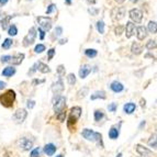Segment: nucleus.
<instances>
[{"label":"nucleus","mask_w":157,"mask_h":157,"mask_svg":"<svg viewBox=\"0 0 157 157\" xmlns=\"http://www.w3.org/2000/svg\"><path fill=\"white\" fill-rule=\"evenodd\" d=\"M85 54H86V56L92 58V57H96L98 52H97V50H95V48H87V50L85 51Z\"/></svg>","instance_id":"obj_27"},{"label":"nucleus","mask_w":157,"mask_h":157,"mask_svg":"<svg viewBox=\"0 0 157 157\" xmlns=\"http://www.w3.org/2000/svg\"><path fill=\"white\" fill-rule=\"evenodd\" d=\"M131 1H132V2H137L138 0H131Z\"/></svg>","instance_id":"obj_59"},{"label":"nucleus","mask_w":157,"mask_h":157,"mask_svg":"<svg viewBox=\"0 0 157 157\" xmlns=\"http://www.w3.org/2000/svg\"><path fill=\"white\" fill-rule=\"evenodd\" d=\"M119 129H116L115 127H111L110 129V131H109V137L111 138V140H116V138L119 137Z\"/></svg>","instance_id":"obj_24"},{"label":"nucleus","mask_w":157,"mask_h":157,"mask_svg":"<svg viewBox=\"0 0 157 157\" xmlns=\"http://www.w3.org/2000/svg\"><path fill=\"white\" fill-rule=\"evenodd\" d=\"M110 88H111L112 91H114V92H121L124 90V86H123L120 81L118 80H115V81H112L111 85H110Z\"/></svg>","instance_id":"obj_17"},{"label":"nucleus","mask_w":157,"mask_h":157,"mask_svg":"<svg viewBox=\"0 0 157 157\" xmlns=\"http://www.w3.org/2000/svg\"><path fill=\"white\" fill-rule=\"evenodd\" d=\"M44 51H45V45H43V44H38L34 48V52L38 54L42 53V52H44Z\"/></svg>","instance_id":"obj_38"},{"label":"nucleus","mask_w":157,"mask_h":157,"mask_svg":"<svg viewBox=\"0 0 157 157\" xmlns=\"http://www.w3.org/2000/svg\"><path fill=\"white\" fill-rule=\"evenodd\" d=\"M148 145H150V147H152V148H156L157 147V144H156V133H154L152 136H150V138L148 140Z\"/></svg>","instance_id":"obj_28"},{"label":"nucleus","mask_w":157,"mask_h":157,"mask_svg":"<svg viewBox=\"0 0 157 157\" xmlns=\"http://www.w3.org/2000/svg\"><path fill=\"white\" fill-rule=\"evenodd\" d=\"M12 43H13V41H12L11 38H6V40H4V42L1 44V47L4 48V50H9V48L11 47Z\"/></svg>","instance_id":"obj_32"},{"label":"nucleus","mask_w":157,"mask_h":157,"mask_svg":"<svg viewBox=\"0 0 157 157\" xmlns=\"http://www.w3.org/2000/svg\"><path fill=\"white\" fill-rule=\"evenodd\" d=\"M8 2V0H0V6H4Z\"/></svg>","instance_id":"obj_51"},{"label":"nucleus","mask_w":157,"mask_h":157,"mask_svg":"<svg viewBox=\"0 0 157 157\" xmlns=\"http://www.w3.org/2000/svg\"><path fill=\"white\" fill-rule=\"evenodd\" d=\"M114 1H115V2H118V4H123L125 0H114Z\"/></svg>","instance_id":"obj_55"},{"label":"nucleus","mask_w":157,"mask_h":157,"mask_svg":"<svg viewBox=\"0 0 157 157\" xmlns=\"http://www.w3.org/2000/svg\"><path fill=\"white\" fill-rule=\"evenodd\" d=\"M81 112H82V110H81L80 107H74V108L70 109L68 122H67V124H68L69 127H72L73 124H75V123L79 120V118L81 116Z\"/></svg>","instance_id":"obj_3"},{"label":"nucleus","mask_w":157,"mask_h":157,"mask_svg":"<svg viewBox=\"0 0 157 157\" xmlns=\"http://www.w3.org/2000/svg\"><path fill=\"white\" fill-rule=\"evenodd\" d=\"M38 22L42 30L50 31L52 29V19L48 18V17H38Z\"/></svg>","instance_id":"obj_8"},{"label":"nucleus","mask_w":157,"mask_h":157,"mask_svg":"<svg viewBox=\"0 0 157 157\" xmlns=\"http://www.w3.org/2000/svg\"><path fill=\"white\" fill-rule=\"evenodd\" d=\"M1 74H2V76H4V77H11L15 74V68L13 66H8V67H6V68L2 70V73Z\"/></svg>","instance_id":"obj_22"},{"label":"nucleus","mask_w":157,"mask_h":157,"mask_svg":"<svg viewBox=\"0 0 157 157\" xmlns=\"http://www.w3.org/2000/svg\"><path fill=\"white\" fill-rule=\"evenodd\" d=\"M131 51H132V53L134 54V55H140V54H142V52H143V46L140 45L138 43L134 42L132 44Z\"/></svg>","instance_id":"obj_21"},{"label":"nucleus","mask_w":157,"mask_h":157,"mask_svg":"<svg viewBox=\"0 0 157 157\" xmlns=\"http://www.w3.org/2000/svg\"><path fill=\"white\" fill-rule=\"evenodd\" d=\"M53 104H54V111H55V113L57 114L58 112L63 111V110L65 109V107H66V98H65V97L57 95V96H56L53 99Z\"/></svg>","instance_id":"obj_4"},{"label":"nucleus","mask_w":157,"mask_h":157,"mask_svg":"<svg viewBox=\"0 0 157 157\" xmlns=\"http://www.w3.org/2000/svg\"><path fill=\"white\" fill-rule=\"evenodd\" d=\"M104 116V113L102 110H96L95 111V113H93V118H95V121H97V122H99V121H101V120L103 119Z\"/></svg>","instance_id":"obj_26"},{"label":"nucleus","mask_w":157,"mask_h":157,"mask_svg":"<svg viewBox=\"0 0 157 157\" xmlns=\"http://www.w3.org/2000/svg\"><path fill=\"white\" fill-rule=\"evenodd\" d=\"M90 73H91V67L89 65H87V64L82 65L80 67V69H79V77H80L81 79H85Z\"/></svg>","instance_id":"obj_15"},{"label":"nucleus","mask_w":157,"mask_h":157,"mask_svg":"<svg viewBox=\"0 0 157 157\" xmlns=\"http://www.w3.org/2000/svg\"><path fill=\"white\" fill-rule=\"evenodd\" d=\"M145 102H146L145 100L142 99V100H141V106H142V107H145Z\"/></svg>","instance_id":"obj_54"},{"label":"nucleus","mask_w":157,"mask_h":157,"mask_svg":"<svg viewBox=\"0 0 157 157\" xmlns=\"http://www.w3.org/2000/svg\"><path fill=\"white\" fill-rule=\"evenodd\" d=\"M136 35H137V38L140 41H143L144 38H146L147 36V30H146L145 27H136Z\"/></svg>","instance_id":"obj_18"},{"label":"nucleus","mask_w":157,"mask_h":157,"mask_svg":"<svg viewBox=\"0 0 157 157\" xmlns=\"http://www.w3.org/2000/svg\"><path fill=\"white\" fill-rule=\"evenodd\" d=\"M13 15H7V17H4V19H1L0 21V24H1V29L2 30H7L9 27V24H10V20L12 19Z\"/></svg>","instance_id":"obj_20"},{"label":"nucleus","mask_w":157,"mask_h":157,"mask_svg":"<svg viewBox=\"0 0 157 157\" xmlns=\"http://www.w3.org/2000/svg\"><path fill=\"white\" fill-rule=\"evenodd\" d=\"M135 109H136V104L133 103V102H127L123 107V110L127 114H132L135 111Z\"/></svg>","instance_id":"obj_19"},{"label":"nucleus","mask_w":157,"mask_h":157,"mask_svg":"<svg viewBox=\"0 0 157 157\" xmlns=\"http://www.w3.org/2000/svg\"><path fill=\"white\" fill-rule=\"evenodd\" d=\"M15 100V92L10 89L4 93L0 95V103L6 108H11L13 106V102Z\"/></svg>","instance_id":"obj_2"},{"label":"nucleus","mask_w":157,"mask_h":157,"mask_svg":"<svg viewBox=\"0 0 157 157\" xmlns=\"http://www.w3.org/2000/svg\"><path fill=\"white\" fill-rule=\"evenodd\" d=\"M56 157H64V156H63V155H61H61H57V156H56Z\"/></svg>","instance_id":"obj_60"},{"label":"nucleus","mask_w":157,"mask_h":157,"mask_svg":"<svg viewBox=\"0 0 157 157\" xmlns=\"http://www.w3.org/2000/svg\"><path fill=\"white\" fill-rule=\"evenodd\" d=\"M38 33H40V38L44 40V38H45V31L42 30L41 27H38Z\"/></svg>","instance_id":"obj_46"},{"label":"nucleus","mask_w":157,"mask_h":157,"mask_svg":"<svg viewBox=\"0 0 157 157\" xmlns=\"http://www.w3.org/2000/svg\"><path fill=\"white\" fill-rule=\"evenodd\" d=\"M123 31H124V27L123 25H118V27H115V34L116 35H121L123 33Z\"/></svg>","instance_id":"obj_40"},{"label":"nucleus","mask_w":157,"mask_h":157,"mask_svg":"<svg viewBox=\"0 0 157 157\" xmlns=\"http://www.w3.org/2000/svg\"><path fill=\"white\" fill-rule=\"evenodd\" d=\"M97 31L99 32L100 34H103L104 33V22L103 21H98L96 24Z\"/></svg>","instance_id":"obj_33"},{"label":"nucleus","mask_w":157,"mask_h":157,"mask_svg":"<svg viewBox=\"0 0 157 157\" xmlns=\"http://www.w3.org/2000/svg\"><path fill=\"white\" fill-rule=\"evenodd\" d=\"M81 135L82 137L86 138L87 141H90V142H97L101 144V146H103V143H102V135L99 132H95L93 130H90V129H85L81 132Z\"/></svg>","instance_id":"obj_1"},{"label":"nucleus","mask_w":157,"mask_h":157,"mask_svg":"<svg viewBox=\"0 0 157 157\" xmlns=\"http://www.w3.org/2000/svg\"><path fill=\"white\" fill-rule=\"evenodd\" d=\"M88 4H96V0H86Z\"/></svg>","instance_id":"obj_52"},{"label":"nucleus","mask_w":157,"mask_h":157,"mask_svg":"<svg viewBox=\"0 0 157 157\" xmlns=\"http://www.w3.org/2000/svg\"><path fill=\"white\" fill-rule=\"evenodd\" d=\"M144 125H145V121H143V122L141 123V125H140V129H141L142 127H144Z\"/></svg>","instance_id":"obj_56"},{"label":"nucleus","mask_w":157,"mask_h":157,"mask_svg":"<svg viewBox=\"0 0 157 157\" xmlns=\"http://www.w3.org/2000/svg\"><path fill=\"white\" fill-rule=\"evenodd\" d=\"M129 15H130V18L132 21H134V22H136V23L142 22L143 12L141 11L140 9H132V10H130Z\"/></svg>","instance_id":"obj_9"},{"label":"nucleus","mask_w":157,"mask_h":157,"mask_svg":"<svg viewBox=\"0 0 157 157\" xmlns=\"http://www.w3.org/2000/svg\"><path fill=\"white\" fill-rule=\"evenodd\" d=\"M124 17H125V9L123 7H116L111 11V18L115 22L121 21Z\"/></svg>","instance_id":"obj_6"},{"label":"nucleus","mask_w":157,"mask_h":157,"mask_svg":"<svg viewBox=\"0 0 157 157\" xmlns=\"http://www.w3.org/2000/svg\"><path fill=\"white\" fill-rule=\"evenodd\" d=\"M89 13H91V15H97V13H98V9H89L88 10Z\"/></svg>","instance_id":"obj_49"},{"label":"nucleus","mask_w":157,"mask_h":157,"mask_svg":"<svg viewBox=\"0 0 157 157\" xmlns=\"http://www.w3.org/2000/svg\"><path fill=\"white\" fill-rule=\"evenodd\" d=\"M54 54H55V50H54V48H51V50L47 52V55H48V59H52V58H53Z\"/></svg>","instance_id":"obj_48"},{"label":"nucleus","mask_w":157,"mask_h":157,"mask_svg":"<svg viewBox=\"0 0 157 157\" xmlns=\"http://www.w3.org/2000/svg\"><path fill=\"white\" fill-rule=\"evenodd\" d=\"M38 70H40V72H41V73H43V74H46V73H50L51 68L47 65H46V64L42 63V61H38Z\"/></svg>","instance_id":"obj_25"},{"label":"nucleus","mask_w":157,"mask_h":157,"mask_svg":"<svg viewBox=\"0 0 157 157\" xmlns=\"http://www.w3.org/2000/svg\"><path fill=\"white\" fill-rule=\"evenodd\" d=\"M135 150H136V152H137L142 157H154L155 156V154H154L152 150H148L147 147H144V146L140 145V144H136V145H135Z\"/></svg>","instance_id":"obj_10"},{"label":"nucleus","mask_w":157,"mask_h":157,"mask_svg":"<svg viewBox=\"0 0 157 157\" xmlns=\"http://www.w3.org/2000/svg\"><path fill=\"white\" fill-rule=\"evenodd\" d=\"M121 156H122V153H119L118 155H116V157H121Z\"/></svg>","instance_id":"obj_58"},{"label":"nucleus","mask_w":157,"mask_h":157,"mask_svg":"<svg viewBox=\"0 0 157 157\" xmlns=\"http://www.w3.org/2000/svg\"><path fill=\"white\" fill-rule=\"evenodd\" d=\"M34 106H35V101H33V100H27V109H33Z\"/></svg>","instance_id":"obj_44"},{"label":"nucleus","mask_w":157,"mask_h":157,"mask_svg":"<svg viewBox=\"0 0 157 157\" xmlns=\"http://www.w3.org/2000/svg\"><path fill=\"white\" fill-rule=\"evenodd\" d=\"M148 31H150V33H153V34H156L157 24L155 21H150V23H148Z\"/></svg>","instance_id":"obj_29"},{"label":"nucleus","mask_w":157,"mask_h":157,"mask_svg":"<svg viewBox=\"0 0 157 157\" xmlns=\"http://www.w3.org/2000/svg\"><path fill=\"white\" fill-rule=\"evenodd\" d=\"M116 108H118L116 103H110L108 106V109H109V111L110 112H114L115 110H116Z\"/></svg>","instance_id":"obj_43"},{"label":"nucleus","mask_w":157,"mask_h":157,"mask_svg":"<svg viewBox=\"0 0 157 157\" xmlns=\"http://www.w3.org/2000/svg\"><path fill=\"white\" fill-rule=\"evenodd\" d=\"M57 73L59 76H64L65 75V67H64V65H59L57 67Z\"/></svg>","instance_id":"obj_41"},{"label":"nucleus","mask_w":157,"mask_h":157,"mask_svg":"<svg viewBox=\"0 0 157 157\" xmlns=\"http://www.w3.org/2000/svg\"><path fill=\"white\" fill-rule=\"evenodd\" d=\"M66 4H72V0H66Z\"/></svg>","instance_id":"obj_57"},{"label":"nucleus","mask_w":157,"mask_h":157,"mask_svg":"<svg viewBox=\"0 0 157 157\" xmlns=\"http://www.w3.org/2000/svg\"><path fill=\"white\" fill-rule=\"evenodd\" d=\"M8 34L11 35V36H14V35L18 34V29H17V27H15L14 24L9 25V27H8Z\"/></svg>","instance_id":"obj_30"},{"label":"nucleus","mask_w":157,"mask_h":157,"mask_svg":"<svg viewBox=\"0 0 157 157\" xmlns=\"http://www.w3.org/2000/svg\"><path fill=\"white\" fill-rule=\"evenodd\" d=\"M40 154H41V148L36 147L34 150H32V152L30 154V157H40Z\"/></svg>","instance_id":"obj_37"},{"label":"nucleus","mask_w":157,"mask_h":157,"mask_svg":"<svg viewBox=\"0 0 157 157\" xmlns=\"http://www.w3.org/2000/svg\"><path fill=\"white\" fill-rule=\"evenodd\" d=\"M19 147L22 150H30L32 147H33V141L32 140H29L27 137H22L19 140Z\"/></svg>","instance_id":"obj_11"},{"label":"nucleus","mask_w":157,"mask_h":157,"mask_svg":"<svg viewBox=\"0 0 157 157\" xmlns=\"http://www.w3.org/2000/svg\"><path fill=\"white\" fill-rule=\"evenodd\" d=\"M61 33H63V27H57L55 29V35L56 36H61Z\"/></svg>","instance_id":"obj_45"},{"label":"nucleus","mask_w":157,"mask_h":157,"mask_svg":"<svg viewBox=\"0 0 157 157\" xmlns=\"http://www.w3.org/2000/svg\"><path fill=\"white\" fill-rule=\"evenodd\" d=\"M56 150H57V147L54 145V144H52V143L46 144V145L44 146V153H45L47 156H53L54 154H55V152H56Z\"/></svg>","instance_id":"obj_16"},{"label":"nucleus","mask_w":157,"mask_h":157,"mask_svg":"<svg viewBox=\"0 0 157 157\" xmlns=\"http://www.w3.org/2000/svg\"><path fill=\"white\" fill-rule=\"evenodd\" d=\"M63 90H64V84H63V80H61V79H59V80H57L56 82H54V84L52 85V91L55 93V96H56V95H59Z\"/></svg>","instance_id":"obj_13"},{"label":"nucleus","mask_w":157,"mask_h":157,"mask_svg":"<svg viewBox=\"0 0 157 157\" xmlns=\"http://www.w3.org/2000/svg\"><path fill=\"white\" fill-rule=\"evenodd\" d=\"M87 93H88V88H87V87H84V88H81L79 91L77 92V98H78V99L85 98Z\"/></svg>","instance_id":"obj_31"},{"label":"nucleus","mask_w":157,"mask_h":157,"mask_svg":"<svg viewBox=\"0 0 157 157\" xmlns=\"http://www.w3.org/2000/svg\"><path fill=\"white\" fill-rule=\"evenodd\" d=\"M27 112L25 109H18L17 111L14 112V114L12 115V119L15 123H23L24 120L27 119Z\"/></svg>","instance_id":"obj_7"},{"label":"nucleus","mask_w":157,"mask_h":157,"mask_svg":"<svg viewBox=\"0 0 157 157\" xmlns=\"http://www.w3.org/2000/svg\"><path fill=\"white\" fill-rule=\"evenodd\" d=\"M23 59H24V54L18 53L14 56H10L9 55V61H8V63L12 64V65H20L23 61Z\"/></svg>","instance_id":"obj_12"},{"label":"nucleus","mask_w":157,"mask_h":157,"mask_svg":"<svg viewBox=\"0 0 157 157\" xmlns=\"http://www.w3.org/2000/svg\"><path fill=\"white\" fill-rule=\"evenodd\" d=\"M56 10V6L54 4H50L48 7H47V9H46V14H51L52 12H54Z\"/></svg>","instance_id":"obj_39"},{"label":"nucleus","mask_w":157,"mask_h":157,"mask_svg":"<svg viewBox=\"0 0 157 157\" xmlns=\"http://www.w3.org/2000/svg\"><path fill=\"white\" fill-rule=\"evenodd\" d=\"M38 61H36L34 65L31 67V69L29 70V73H27V74H29V75H32L33 73H35V72L38 70Z\"/></svg>","instance_id":"obj_42"},{"label":"nucleus","mask_w":157,"mask_h":157,"mask_svg":"<svg viewBox=\"0 0 157 157\" xmlns=\"http://www.w3.org/2000/svg\"><path fill=\"white\" fill-rule=\"evenodd\" d=\"M29 1H32V0H29Z\"/></svg>","instance_id":"obj_61"},{"label":"nucleus","mask_w":157,"mask_h":157,"mask_svg":"<svg viewBox=\"0 0 157 157\" xmlns=\"http://www.w3.org/2000/svg\"><path fill=\"white\" fill-rule=\"evenodd\" d=\"M56 118H57L58 121H61V122H64V121H65V118H66V111H65V110H63V111L58 112L57 114H56Z\"/></svg>","instance_id":"obj_35"},{"label":"nucleus","mask_w":157,"mask_h":157,"mask_svg":"<svg viewBox=\"0 0 157 157\" xmlns=\"http://www.w3.org/2000/svg\"><path fill=\"white\" fill-rule=\"evenodd\" d=\"M67 81H68L69 85H75L76 84V76L74 75V74H69L68 76H67Z\"/></svg>","instance_id":"obj_36"},{"label":"nucleus","mask_w":157,"mask_h":157,"mask_svg":"<svg viewBox=\"0 0 157 157\" xmlns=\"http://www.w3.org/2000/svg\"><path fill=\"white\" fill-rule=\"evenodd\" d=\"M4 87H6V82H4V81L0 80V90H1V89H4Z\"/></svg>","instance_id":"obj_50"},{"label":"nucleus","mask_w":157,"mask_h":157,"mask_svg":"<svg viewBox=\"0 0 157 157\" xmlns=\"http://www.w3.org/2000/svg\"><path fill=\"white\" fill-rule=\"evenodd\" d=\"M66 42H67V38H65V40H61V41H59V44H65Z\"/></svg>","instance_id":"obj_53"},{"label":"nucleus","mask_w":157,"mask_h":157,"mask_svg":"<svg viewBox=\"0 0 157 157\" xmlns=\"http://www.w3.org/2000/svg\"><path fill=\"white\" fill-rule=\"evenodd\" d=\"M35 38H36V29L35 27H31L29 33L25 35V38H23V46H30L31 44H33L35 41Z\"/></svg>","instance_id":"obj_5"},{"label":"nucleus","mask_w":157,"mask_h":157,"mask_svg":"<svg viewBox=\"0 0 157 157\" xmlns=\"http://www.w3.org/2000/svg\"><path fill=\"white\" fill-rule=\"evenodd\" d=\"M44 81H45L44 79H34V80L32 81V85H33V86H36V85L43 84Z\"/></svg>","instance_id":"obj_47"},{"label":"nucleus","mask_w":157,"mask_h":157,"mask_svg":"<svg viewBox=\"0 0 157 157\" xmlns=\"http://www.w3.org/2000/svg\"><path fill=\"white\" fill-rule=\"evenodd\" d=\"M135 24L133 22H131V21H129V22L127 23V25H125V35H127V38H132L133 35H134L135 33Z\"/></svg>","instance_id":"obj_14"},{"label":"nucleus","mask_w":157,"mask_h":157,"mask_svg":"<svg viewBox=\"0 0 157 157\" xmlns=\"http://www.w3.org/2000/svg\"><path fill=\"white\" fill-rule=\"evenodd\" d=\"M106 92L103 90H99V91H96L95 93H92L90 99L91 100H96V99H106Z\"/></svg>","instance_id":"obj_23"},{"label":"nucleus","mask_w":157,"mask_h":157,"mask_svg":"<svg viewBox=\"0 0 157 157\" xmlns=\"http://www.w3.org/2000/svg\"><path fill=\"white\" fill-rule=\"evenodd\" d=\"M146 48H147V50L156 48V41H155V40H150L148 42L146 43Z\"/></svg>","instance_id":"obj_34"}]
</instances>
